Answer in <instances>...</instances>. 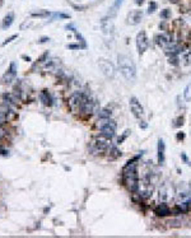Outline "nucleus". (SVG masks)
Returning <instances> with one entry per match:
<instances>
[{"label": "nucleus", "mask_w": 191, "mask_h": 238, "mask_svg": "<svg viewBox=\"0 0 191 238\" xmlns=\"http://www.w3.org/2000/svg\"><path fill=\"white\" fill-rule=\"evenodd\" d=\"M122 182H124V185L129 192L134 194L139 191L140 180L138 173V163L136 162L128 161V163L124 166V168H122Z\"/></svg>", "instance_id": "1"}, {"label": "nucleus", "mask_w": 191, "mask_h": 238, "mask_svg": "<svg viewBox=\"0 0 191 238\" xmlns=\"http://www.w3.org/2000/svg\"><path fill=\"white\" fill-rule=\"evenodd\" d=\"M117 66L121 75L128 82H134L136 79V65L130 56L124 54L117 55Z\"/></svg>", "instance_id": "2"}, {"label": "nucleus", "mask_w": 191, "mask_h": 238, "mask_svg": "<svg viewBox=\"0 0 191 238\" xmlns=\"http://www.w3.org/2000/svg\"><path fill=\"white\" fill-rule=\"evenodd\" d=\"M98 128H100V134L112 139L116 135L117 130V124L112 119H100L98 121Z\"/></svg>", "instance_id": "3"}, {"label": "nucleus", "mask_w": 191, "mask_h": 238, "mask_svg": "<svg viewBox=\"0 0 191 238\" xmlns=\"http://www.w3.org/2000/svg\"><path fill=\"white\" fill-rule=\"evenodd\" d=\"M88 100V96L84 94L83 92H75L70 96L69 98V107L73 112H80L82 107Z\"/></svg>", "instance_id": "4"}, {"label": "nucleus", "mask_w": 191, "mask_h": 238, "mask_svg": "<svg viewBox=\"0 0 191 238\" xmlns=\"http://www.w3.org/2000/svg\"><path fill=\"white\" fill-rule=\"evenodd\" d=\"M136 50H138V54L139 55H143L148 49H149V38L147 36V32L145 31H140L138 35H136Z\"/></svg>", "instance_id": "5"}, {"label": "nucleus", "mask_w": 191, "mask_h": 238, "mask_svg": "<svg viewBox=\"0 0 191 238\" xmlns=\"http://www.w3.org/2000/svg\"><path fill=\"white\" fill-rule=\"evenodd\" d=\"M98 66L101 69V72L103 73L105 77L110 78V79H114L115 78V74H116V69L114 66V64L111 61H108L106 59H100L98 60Z\"/></svg>", "instance_id": "6"}, {"label": "nucleus", "mask_w": 191, "mask_h": 238, "mask_svg": "<svg viewBox=\"0 0 191 238\" xmlns=\"http://www.w3.org/2000/svg\"><path fill=\"white\" fill-rule=\"evenodd\" d=\"M129 106H130V111L131 114L136 117V119H142L144 116V108L142 106V103L139 102V100L136 97H131L129 100Z\"/></svg>", "instance_id": "7"}, {"label": "nucleus", "mask_w": 191, "mask_h": 238, "mask_svg": "<svg viewBox=\"0 0 191 238\" xmlns=\"http://www.w3.org/2000/svg\"><path fill=\"white\" fill-rule=\"evenodd\" d=\"M17 65L16 63H12L10 66L7 69V72L3 74L2 79H0V84H10L13 80L17 78Z\"/></svg>", "instance_id": "8"}, {"label": "nucleus", "mask_w": 191, "mask_h": 238, "mask_svg": "<svg viewBox=\"0 0 191 238\" xmlns=\"http://www.w3.org/2000/svg\"><path fill=\"white\" fill-rule=\"evenodd\" d=\"M101 28L105 35H112L115 31V24L111 16H106L101 19Z\"/></svg>", "instance_id": "9"}, {"label": "nucleus", "mask_w": 191, "mask_h": 238, "mask_svg": "<svg viewBox=\"0 0 191 238\" xmlns=\"http://www.w3.org/2000/svg\"><path fill=\"white\" fill-rule=\"evenodd\" d=\"M154 41H156V44L159 46V47H162L163 50H165L171 42H175L173 40H172V37H171V35L170 33H159V35H157L156 37H154Z\"/></svg>", "instance_id": "10"}, {"label": "nucleus", "mask_w": 191, "mask_h": 238, "mask_svg": "<svg viewBox=\"0 0 191 238\" xmlns=\"http://www.w3.org/2000/svg\"><path fill=\"white\" fill-rule=\"evenodd\" d=\"M157 161L158 164H165L166 161V144L163 139H158V144H157Z\"/></svg>", "instance_id": "11"}, {"label": "nucleus", "mask_w": 191, "mask_h": 238, "mask_svg": "<svg viewBox=\"0 0 191 238\" xmlns=\"http://www.w3.org/2000/svg\"><path fill=\"white\" fill-rule=\"evenodd\" d=\"M154 214L157 217H161V218H165V217H170L172 214V209L166 204V203H162V204H158L156 208H154Z\"/></svg>", "instance_id": "12"}, {"label": "nucleus", "mask_w": 191, "mask_h": 238, "mask_svg": "<svg viewBox=\"0 0 191 238\" xmlns=\"http://www.w3.org/2000/svg\"><path fill=\"white\" fill-rule=\"evenodd\" d=\"M143 16L144 14H143L142 10H131L129 13V16H128V23L133 24V26L139 24L142 22V19H143Z\"/></svg>", "instance_id": "13"}, {"label": "nucleus", "mask_w": 191, "mask_h": 238, "mask_svg": "<svg viewBox=\"0 0 191 238\" xmlns=\"http://www.w3.org/2000/svg\"><path fill=\"white\" fill-rule=\"evenodd\" d=\"M40 100H41V102H42L45 106H52L54 105V102H55V100H54V97L45 89V91H42L40 93Z\"/></svg>", "instance_id": "14"}, {"label": "nucleus", "mask_w": 191, "mask_h": 238, "mask_svg": "<svg viewBox=\"0 0 191 238\" xmlns=\"http://www.w3.org/2000/svg\"><path fill=\"white\" fill-rule=\"evenodd\" d=\"M13 22H14V13L10 12L4 17V19L2 22V30H8V28L13 24Z\"/></svg>", "instance_id": "15"}, {"label": "nucleus", "mask_w": 191, "mask_h": 238, "mask_svg": "<svg viewBox=\"0 0 191 238\" xmlns=\"http://www.w3.org/2000/svg\"><path fill=\"white\" fill-rule=\"evenodd\" d=\"M107 153H108V159H110V161H115L119 157H121V152L117 149L116 145H112L110 149H108Z\"/></svg>", "instance_id": "16"}, {"label": "nucleus", "mask_w": 191, "mask_h": 238, "mask_svg": "<svg viewBox=\"0 0 191 238\" xmlns=\"http://www.w3.org/2000/svg\"><path fill=\"white\" fill-rule=\"evenodd\" d=\"M112 111L110 108H102L98 111V119H111Z\"/></svg>", "instance_id": "17"}, {"label": "nucleus", "mask_w": 191, "mask_h": 238, "mask_svg": "<svg viewBox=\"0 0 191 238\" xmlns=\"http://www.w3.org/2000/svg\"><path fill=\"white\" fill-rule=\"evenodd\" d=\"M50 14H51V13H50L49 10H45V9H40V10L31 12V16H32V17H41V18H44V17H49Z\"/></svg>", "instance_id": "18"}, {"label": "nucleus", "mask_w": 191, "mask_h": 238, "mask_svg": "<svg viewBox=\"0 0 191 238\" xmlns=\"http://www.w3.org/2000/svg\"><path fill=\"white\" fill-rule=\"evenodd\" d=\"M168 63L173 66L180 65V55H170L168 56Z\"/></svg>", "instance_id": "19"}, {"label": "nucleus", "mask_w": 191, "mask_h": 238, "mask_svg": "<svg viewBox=\"0 0 191 238\" xmlns=\"http://www.w3.org/2000/svg\"><path fill=\"white\" fill-rule=\"evenodd\" d=\"M176 105H177V107H179L180 110H185V108H186V103H185L184 96H182V97H181V96H177V97H176Z\"/></svg>", "instance_id": "20"}, {"label": "nucleus", "mask_w": 191, "mask_h": 238, "mask_svg": "<svg viewBox=\"0 0 191 238\" xmlns=\"http://www.w3.org/2000/svg\"><path fill=\"white\" fill-rule=\"evenodd\" d=\"M182 96L185 98V101H191V84H187V86L185 87Z\"/></svg>", "instance_id": "21"}, {"label": "nucleus", "mask_w": 191, "mask_h": 238, "mask_svg": "<svg viewBox=\"0 0 191 238\" xmlns=\"http://www.w3.org/2000/svg\"><path fill=\"white\" fill-rule=\"evenodd\" d=\"M159 17H161V19H163V21L170 19V18H171V10H170V9H163V10L161 12V14H159Z\"/></svg>", "instance_id": "22"}, {"label": "nucleus", "mask_w": 191, "mask_h": 238, "mask_svg": "<svg viewBox=\"0 0 191 238\" xmlns=\"http://www.w3.org/2000/svg\"><path fill=\"white\" fill-rule=\"evenodd\" d=\"M184 125V116H179V117H176L175 120H173V124H172V126L173 128H181V126Z\"/></svg>", "instance_id": "23"}, {"label": "nucleus", "mask_w": 191, "mask_h": 238, "mask_svg": "<svg viewBox=\"0 0 191 238\" xmlns=\"http://www.w3.org/2000/svg\"><path fill=\"white\" fill-rule=\"evenodd\" d=\"M158 9V4L156 2H149L148 4V14H152Z\"/></svg>", "instance_id": "24"}, {"label": "nucleus", "mask_w": 191, "mask_h": 238, "mask_svg": "<svg viewBox=\"0 0 191 238\" xmlns=\"http://www.w3.org/2000/svg\"><path fill=\"white\" fill-rule=\"evenodd\" d=\"M66 49H69V50H82V49H87V46L79 45V44H69V45H66Z\"/></svg>", "instance_id": "25"}, {"label": "nucleus", "mask_w": 191, "mask_h": 238, "mask_svg": "<svg viewBox=\"0 0 191 238\" xmlns=\"http://www.w3.org/2000/svg\"><path fill=\"white\" fill-rule=\"evenodd\" d=\"M182 59H184V61H185V64H186V65H190V64H191V51L184 52Z\"/></svg>", "instance_id": "26"}, {"label": "nucleus", "mask_w": 191, "mask_h": 238, "mask_svg": "<svg viewBox=\"0 0 191 238\" xmlns=\"http://www.w3.org/2000/svg\"><path fill=\"white\" fill-rule=\"evenodd\" d=\"M130 133H131L130 130H126L124 134H122V135H121V136L117 139V143H116V144H117V145H119V144H122V142H124V140H125V139H126V138L130 135Z\"/></svg>", "instance_id": "27"}, {"label": "nucleus", "mask_w": 191, "mask_h": 238, "mask_svg": "<svg viewBox=\"0 0 191 238\" xmlns=\"http://www.w3.org/2000/svg\"><path fill=\"white\" fill-rule=\"evenodd\" d=\"M17 37H18V35H13V36H10L9 38H7V40H5L4 42H3V44H2V46H7L8 44H10V42H12L13 40H16Z\"/></svg>", "instance_id": "28"}, {"label": "nucleus", "mask_w": 191, "mask_h": 238, "mask_svg": "<svg viewBox=\"0 0 191 238\" xmlns=\"http://www.w3.org/2000/svg\"><path fill=\"white\" fill-rule=\"evenodd\" d=\"M122 3H124V0H115V4H114V9L115 10H117V9H120V7L122 5Z\"/></svg>", "instance_id": "29"}, {"label": "nucleus", "mask_w": 191, "mask_h": 238, "mask_svg": "<svg viewBox=\"0 0 191 238\" xmlns=\"http://www.w3.org/2000/svg\"><path fill=\"white\" fill-rule=\"evenodd\" d=\"M7 122V119H5V115L3 114V112H0V126H2L3 124Z\"/></svg>", "instance_id": "30"}, {"label": "nucleus", "mask_w": 191, "mask_h": 238, "mask_svg": "<svg viewBox=\"0 0 191 238\" xmlns=\"http://www.w3.org/2000/svg\"><path fill=\"white\" fill-rule=\"evenodd\" d=\"M5 135H7V130H5V129H3L2 126H0V139L4 138Z\"/></svg>", "instance_id": "31"}, {"label": "nucleus", "mask_w": 191, "mask_h": 238, "mask_svg": "<svg viewBox=\"0 0 191 238\" xmlns=\"http://www.w3.org/2000/svg\"><path fill=\"white\" fill-rule=\"evenodd\" d=\"M184 139H185V134L182 131L177 134V140H184Z\"/></svg>", "instance_id": "32"}, {"label": "nucleus", "mask_w": 191, "mask_h": 238, "mask_svg": "<svg viewBox=\"0 0 191 238\" xmlns=\"http://www.w3.org/2000/svg\"><path fill=\"white\" fill-rule=\"evenodd\" d=\"M181 159L185 162V163H189V159H187V156L185 153H181Z\"/></svg>", "instance_id": "33"}, {"label": "nucleus", "mask_w": 191, "mask_h": 238, "mask_svg": "<svg viewBox=\"0 0 191 238\" xmlns=\"http://www.w3.org/2000/svg\"><path fill=\"white\" fill-rule=\"evenodd\" d=\"M47 41H50V38L49 37H42L40 41H38V44H45V42H47Z\"/></svg>", "instance_id": "34"}, {"label": "nucleus", "mask_w": 191, "mask_h": 238, "mask_svg": "<svg viewBox=\"0 0 191 238\" xmlns=\"http://www.w3.org/2000/svg\"><path fill=\"white\" fill-rule=\"evenodd\" d=\"M22 59H24L26 61H28V63L31 61V58H30V56H26V55H23V56H22Z\"/></svg>", "instance_id": "35"}, {"label": "nucleus", "mask_w": 191, "mask_h": 238, "mask_svg": "<svg viewBox=\"0 0 191 238\" xmlns=\"http://www.w3.org/2000/svg\"><path fill=\"white\" fill-rule=\"evenodd\" d=\"M135 3L138 4V5H142V4L144 3V0H135Z\"/></svg>", "instance_id": "36"}, {"label": "nucleus", "mask_w": 191, "mask_h": 238, "mask_svg": "<svg viewBox=\"0 0 191 238\" xmlns=\"http://www.w3.org/2000/svg\"><path fill=\"white\" fill-rule=\"evenodd\" d=\"M168 2H170L171 4H177V3L180 2V0H168Z\"/></svg>", "instance_id": "37"}, {"label": "nucleus", "mask_w": 191, "mask_h": 238, "mask_svg": "<svg viewBox=\"0 0 191 238\" xmlns=\"http://www.w3.org/2000/svg\"><path fill=\"white\" fill-rule=\"evenodd\" d=\"M3 4H4V0H0V8L3 7Z\"/></svg>", "instance_id": "38"}, {"label": "nucleus", "mask_w": 191, "mask_h": 238, "mask_svg": "<svg viewBox=\"0 0 191 238\" xmlns=\"http://www.w3.org/2000/svg\"><path fill=\"white\" fill-rule=\"evenodd\" d=\"M190 120H191V116H190Z\"/></svg>", "instance_id": "39"}]
</instances>
